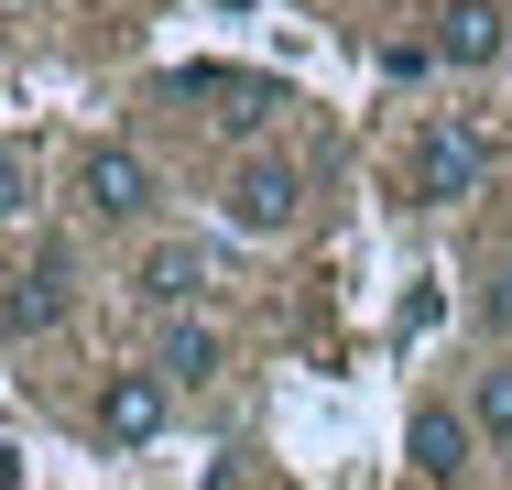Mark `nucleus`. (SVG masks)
<instances>
[{
    "instance_id": "obj_7",
    "label": "nucleus",
    "mask_w": 512,
    "mask_h": 490,
    "mask_svg": "<svg viewBox=\"0 0 512 490\" xmlns=\"http://www.w3.org/2000/svg\"><path fill=\"white\" fill-rule=\"evenodd\" d=\"M66 305H77V262H66V251H33V262L11 273V294H0V327H11V338H44Z\"/></svg>"
},
{
    "instance_id": "obj_4",
    "label": "nucleus",
    "mask_w": 512,
    "mask_h": 490,
    "mask_svg": "<svg viewBox=\"0 0 512 490\" xmlns=\"http://www.w3.org/2000/svg\"><path fill=\"white\" fill-rule=\"evenodd\" d=\"M88 425H99V447H153L164 425H175V382L142 360V371H109L99 403H88Z\"/></svg>"
},
{
    "instance_id": "obj_5",
    "label": "nucleus",
    "mask_w": 512,
    "mask_h": 490,
    "mask_svg": "<svg viewBox=\"0 0 512 490\" xmlns=\"http://www.w3.org/2000/svg\"><path fill=\"white\" fill-rule=\"evenodd\" d=\"M404 458H414V480H425V490H458V480H469V458H480V425H469L458 403H414Z\"/></svg>"
},
{
    "instance_id": "obj_13",
    "label": "nucleus",
    "mask_w": 512,
    "mask_h": 490,
    "mask_svg": "<svg viewBox=\"0 0 512 490\" xmlns=\"http://www.w3.org/2000/svg\"><path fill=\"white\" fill-rule=\"evenodd\" d=\"M0 490H22V469H0Z\"/></svg>"
},
{
    "instance_id": "obj_2",
    "label": "nucleus",
    "mask_w": 512,
    "mask_h": 490,
    "mask_svg": "<svg viewBox=\"0 0 512 490\" xmlns=\"http://www.w3.org/2000/svg\"><path fill=\"white\" fill-rule=\"evenodd\" d=\"M218 218H229L240 240H284V229L306 218V164H295V153H240L229 186H218Z\"/></svg>"
},
{
    "instance_id": "obj_12",
    "label": "nucleus",
    "mask_w": 512,
    "mask_h": 490,
    "mask_svg": "<svg viewBox=\"0 0 512 490\" xmlns=\"http://www.w3.org/2000/svg\"><path fill=\"white\" fill-rule=\"evenodd\" d=\"M491 316H502V327H512V273H491Z\"/></svg>"
},
{
    "instance_id": "obj_11",
    "label": "nucleus",
    "mask_w": 512,
    "mask_h": 490,
    "mask_svg": "<svg viewBox=\"0 0 512 490\" xmlns=\"http://www.w3.org/2000/svg\"><path fill=\"white\" fill-rule=\"evenodd\" d=\"M22 207H33V153H22V142H0V229H11Z\"/></svg>"
},
{
    "instance_id": "obj_9",
    "label": "nucleus",
    "mask_w": 512,
    "mask_h": 490,
    "mask_svg": "<svg viewBox=\"0 0 512 490\" xmlns=\"http://www.w3.org/2000/svg\"><path fill=\"white\" fill-rule=\"evenodd\" d=\"M502 44H512L502 0H447V11H436V66H491Z\"/></svg>"
},
{
    "instance_id": "obj_6",
    "label": "nucleus",
    "mask_w": 512,
    "mask_h": 490,
    "mask_svg": "<svg viewBox=\"0 0 512 490\" xmlns=\"http://www.w3.org/2000/svg\"><path fill=\"white\" fill-rule=\"evenodd\" d=\"M207 284H218V262H207L197 240H153V251L131 262V305H153V316H186Z\"/></svg>"
},
{
    "instance_id": "obj_1",
    "label": "nucleus",
    "mask_w": 512,
    "mask_h": 490,
    "mask_svg": "<svg viewBox=\"0 0 512 490\" xmlns=\"http://www.w3.org/2000/svg\"><path fill=\"white\" fill-rule=\"evenodd\" d=\"M491 164H502V142L480 131V120H425L414 131V164H404V186H414V207H458V196H480L491 186Z\"/></svg>"
},
{
    "instance_id": "obj_8",
    "label": "nucleus",
    "mask_w": 512,
    "mask_h": 490,
    "mask_svg": "<svg viewBox=\"0 0 512 490\" xmlns=\"http://www.w3.org/2000/svg\"><path fill=\"white\" fill-rule=\"evenodd\" d=\"M153 371H164L175 392L218 382V371H229V327H218V316H197V305H186V316H164V338H153Z\"/></svg>"
},
{
    "instance_id": "obj_3",
    "label": "nucleus",
    "mask_w": 512,
    "mask_h": 490,
    "mask_svg": "<svg viewBox=\"0 0 512 490\" xmlns=\"http://www.w3.org/2000/svg\"><path fill=\"white\" fill-rule=\"evenodd\" d=\"M153 196H164V175H153L131 142H88V164H77V207H88L99 229H131V218H153Z\"/></svg>"
},
{
    "instance_id": "obj_10",
    "label": "nucleus",
    "mask_w": 512,
    "mask_h": 490,
    "mask_svg": "<svg viewBox=\"0 0 512 490\" xmlns=\"http://www.w3.org/2000/svg\"><path fill=\"white\" fill-rule=\"evenodd\" d=\"M469 425H480V447L512 458V360H491V371L469 382Z\"/></svg>"
}]
</instances>
